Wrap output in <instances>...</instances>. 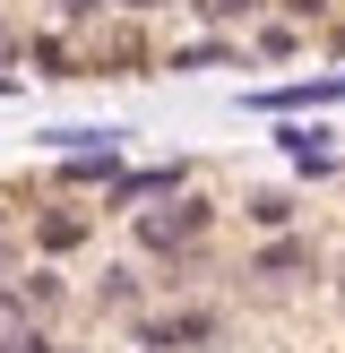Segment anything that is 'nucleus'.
<instances>
[{"label":"nucleus","mask_w":345,"mask_h":353,"mask_svg":"<svg viewBox=\"0 0 345 353\" xmlns=\"http://www.w3.org/2000/svg\"><path fill=\"white\" fill-rule=\"evenodd\" d=\"M34 241H43V250H78V241H86V216H69V207H61V216H43V233H34Z\"/></svg>","instance_id":"4468645a"},{"label":"nucleus","mask_w":345,"mask_h":353,"mask_svg":"<svg viewBox=\"0 0 345 353\" xmlns=\"http://www.w3.org/2000/svg\"><path fill=\"white\" fill-rule=\"evenodd\" d=\"M121 138H130V130H112L103 147H78V155H52V181H61V190H112L121 172H130V164H121Z\"/></svg>","instance_id":"7ed1b4c3"},{"label":"nucleus","mask_w":345,"mask_h":353,"mask_svg":"<svg viewBox=\"0 0 345 353\" xmlns=\"http://www.w3.org/2000/svg\"><path fill=\"white\" fill-rule=\"evenodd\" d=\"M138 268H103V285H95V310H138Z\"/></svg>","instance_id":"ddd939ff"},{"label":"nucleus","mask_w":345,"mask_h":353,"mask_svg":"<svg viewBox=\"0 0 345 353\" xmlns=\"http://www.w3.org/2000/svg\"><path fill=\"white\" fill-rule=\"evenodd\" d=\"M26 61H34V78H86L78 52H69L61 34H26Z\"/></svg>","instance_id":"9b49d317"},{"label":"nucleus","mask_w":345,"mask_h":353,"mask_svg":"<svg viewBox=\"0 0 345 353\" xmlns=\"http://www.w3.org/2000/svg\"><path fill=\"white\" fill-rule=\"evenodd\" d=\"M224 61H233V43H224V34H199V43H172L155 69H172V78H199V69H224Z\"/></svg>","instance_id":"1a4fd4ad"},{"label":"nucleus","mask_w":345,"mask_h":353,"mask_svg":"<svg viewBox=\"0 0 345 353\" xmlns=\"http://www.w3.org/2000/svg\"><path fill=\"white\" fill-rule=\"evenodd\" d=\"M26 336H43V310H34L17 285H0V353H17Z\"/></svg>","instance_id":"6e6552de"},{"label":"nucleus","mask_w":345,"mask_h":353,"mask_svg":"<svg viewBox=\"0 0 345 353\" xmlns=\"http://www.w3.org/2000/svg\"><path fill=\"white\" fill-rule=\"evenodd\" d=\"M241 276H259V285H293V276H319V268H310V241L302 233H268L250 259H241Z\"/></svg>","instance_id":"423d86ee"},{"label":"nucleus","mask_w":345,"mask_h":353,"mask_svg":"<svg viewBox=\"0 0 345 353\" xmlns=\"http://www.w3.org/2000/svg\"><path fill=\"white\" fill-rule=\"evenodd\" d=\"M337 302H345V268H337Z\"/></svg>","instance_id":"4be33fe9"},{"label":"nucleus","mask_w":345,"mask_h":353,"mask_svg":"<svg viewBox=\"0 0 345 353\" xmlns=\"http://www.w3.org/2000/svg\"><path fill=\"white\" fill-rule=\"evenodd\" d=\"M276 9H285L293 26H319V9H328V0H276Z\"/></svg>","instance_id":"6ab92c4d"},{"label":"nucleus","mask_w":345,"mask_h":353,"mask_svg":"<svg viewBox=\"0 0 345 353\" xmlns=\"http://www.w3.org/2000/svg\"><path fill=\"white\" fill-rule=\"evenodd\" d=\"M259 112H328V103H345V69H328V78H293V86H259Z\"/></svg>","instance_id":"39448f33"},{"label":"nucleus","mask_w":345,"mask_h":353,"mask_svg":"<svg viewBox=\"0 0 345 353\" xmlns=\"http://www.w3.org/2000/svg\"><path fill=\"white\" fill-rule=\"evenodd\" d=\"M17 293H26L34 310H52V302H61L69 285H61V276H52V268H26V276H17Z\"/></svg>","instance_id":"dca6fc26"},{"label":"nucleus","mask_w":345,"mask_h":353,"mask_svg":"<svg viewBox=\"0 0 345 353\" xmlns=\"http://www.w3.org/2000/svg\"><path fill=\"white\" fill-rule=\"evenodd\" d=\"M17 61H26V34H17L9 17H0V69H17Z\"/></svg>","instance_id":"a211bd4d"},{"label":"nucleus","mask_w":345,"mask_h":353,"mask_svg":"<svg viewBox=\"0 0 345 353\" xmlns=\"http://www.w3.org/2000/svg\"><path fill=\"white\" fill-rule=\"evenodd\" d=\"M276 147H285V164L302 172V181H328V172H337V155H328V130H302V121H285V130H276Z\"/></svg>","instance_id":"0eeeda50"},{"label":"nucleus","mask_w":345,"mask_h":353,"mask_svg":"<svg viewBox=\"0 0 345 353\" xmlns=\"http://www.w3.org/2000/svg\"><path fill=\"white\" fill-rule=\"evenodd\" d=\"M181 190H190L181 155H172V164H130L112 190H103V207H112V216H147V199H181Z\"/></svg>","instance_id":"f03ea898"},{"label":"nucleus","mask_w":345,"mask_h":353,"mask_svg":"<svg viewBox=\"0 0 345 353\" xmlns=\"http://www.w3.org/2000/svg\"><path fill=\"white\" fill-rule=\"evenodd\" d=\"M241 216H250L259 233H293V199H285V190H259V199H241Z\"/></svg>","instance_id":"f8f14e48"},{"label":"nucleus","mask_w":345,"mask_h":353,"mask_svg":"<svg viewBox=\"0 0 345 353\" xmlns=\"http://www.w3.org/2000/svg\"><path fill=\"white\" fill-rule=\"evenodd\" d=\"M17 353H61V345H52V336H26V345H17Z\"/></svg>","instance_id":"412c9836"},{"label":"nucleus","mask_w":345,"mask_h":353,"mask_svg":"<svg viewBox=\"0 0 345 353\" xmlns=\"http://www.w3.org/2000/svg\"><path fill=\"white\" fill-rule=\"evenodd\" d=\"M112 9H130V17H155V9H190V0H112Z\"/></svg>","instance_id":"aec40b11"},{"label":"nucleus","mask_w":345,"mask_h":353,"mask_svg":"<svg viewBox=\"0 0 345 353\" xmlns=\"http://www.w3.org/2000/svg\"><path fill=\"white\" fill-rule=\"evenodd\" d=\"M259 9H276V0H190V17H199L207 34H233V26H259Z\"/></svg>","instance_id":"9d476101"},{"label":"nucleus","mask_w":345,"mask_h":353,"mask_svg":"<svg viewBox=\"0 0 345 353\" xmlns=\"http://www.w3.org/2000/svg\"><path fill=\"white\" fill-rule=\"evenodd\" d=\"M207 224H216V207H207V199L147 207V216H138V250H147V259H172V250H190V241H199Z\"/></svg>","instance_id":"f257e3e1"},{"label":"nucleus","mask_w":345,"mask_h":353,"mask_svg":"<svg viewBox=\"0 0 345 353\" xmlns=\"http://www.w3.org/2000/svg\"><path fill=\"white\" fill-rule=\"evenodd\" d=\"M52 9H61L69 26H86V17H103V9H112V0H52Z\"/></svg>","instance_id":"f3484780"},{"label":"nucleus","mask_w":345,"mask_h":353,"mask_svg":"<svg viewBox=\"0 0 345 353\" xmlns=\"http://www.w3.org/2000/svg\"><path fill=\"white\" fill-rule=\"evenodd\" d=\"M224 336V319L216 310H172V319H138V345H155V353H207Z\"/></svg>","instance_id":"20e7f679"},{"label":"nucleus","mask_w":345,"mask_h":353,"mask_svg":"<svg viewBox=\"0 0 345 353\" xmlns=\"http://www.w3.org/2000/svg\"><path fill=\"white\" fill-rule=\"evenodd\" d=\"M259 52H268V61H293V52H302V26H293V17H276V26H259Z\"/></svg>","instance_id":"2eb2a0df"},{"label":"nucleus","mask_w":345,"mask_h":353,"mask_svg":"<svg viewBox=\"0 0 345 353\" xmlns=\"http://www.w3.org/2000/svg\"><path fill=\"white\" fill-rule=\"evenodd\" d=\"M147 353H155V345H147Z\"/></svg>","instance_id":"5701e85b"}]
</instances>
